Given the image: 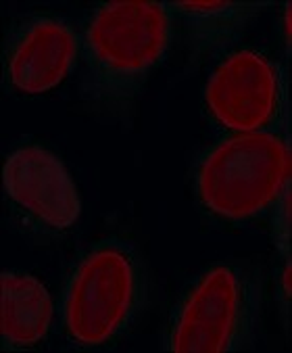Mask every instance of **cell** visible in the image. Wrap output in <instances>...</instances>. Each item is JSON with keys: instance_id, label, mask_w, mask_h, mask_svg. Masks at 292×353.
Wrapping results in <instances>:
<instances>
[{"instance_id": "1", "label": "cell", "mask_w": 292, "mask_h": 353, "mask_svg": "<svg viewBox=\"0 0 292 353\" xmlns=\"http://www.w3.org/2000/svg\"><path fill=\"white\" fill-rule=\"evenodd\" d=\"M82 94L90 111L125 119L167 59L176 28L167 3H98L82 23Z\"/></svg>"}, {"instance_id": "2", "label": "cell", "mask_w": 292, "mask_h": 353, "mask_svg": "<svg viewBox=\"0 0 292 353\" xmlns=\"http://www.w3.org/2000/svg\"><path fill=\"white\" fill-rule=\"evenodd\" d=\"M153 274L140 249L123 236L96 241L73 263L63 297L65 334L82 349L119 343L149 310Z\"/></svg>"}, {"instance_id": "3", "label": "cell", "mask_w": 292, "mask_h": 353, "mask_svg": "<svg viewBox=\"0 0 292 353\" xmlns=\"http://www.w3.org/2000/svg\"><path fill=\"white\" fill-rule=\"evenodd\" d=\"M265 270L257 261L209 265L171 307L161 347L178 353L253 349L265 310Z\"/></svg>"}, {"instance_id": "4", "label": "cell", "mask_w": 292, "mask_h": 353, "mask_svg": "<svg viewBox=\"0 0 292 353\" xmlns=\"http://www.w3.org/2000/svg\"><path fill=\"white\" fill-rule=\"evenodd\" d=\"M290 184V134H226L192 165L202 214L222 224L267 216Z\"/></svg>"}, {"instance_id": "5", "label": "cell", "mask_w": 292, "mask_h": 353, "mask_svg": "<svg viewBox=\"0 0 292 353\" xmlns=\"http://www.w3.org/2000/svg\"><path fill=\"white\" fill-rule=\"evenodd\" d=\"M202 107L226 134H284L290 125L288 67L259 48H234L207 80Z\"/></svg>"}, {"instance_id": "6", "label": "cell", "mask_w": 292, "mask_h": 353, "mask_svg": "<svg viewBox=\"0 0 292 353\" xmlns=\"http://www.w3.org/2000/svg\"><path fill=\"white\" fill-rule=\"evenodd\" d=\"M3 184L9 209L36 239L67 234L82 214V201L63 159L38 143L19 145L5 161Z\"/></svg>"}, {"instance_id": "7", "label": "cell", "mask_w": 292, "mask_h": 353, "mask_svg": "<svg viewBox=\"0 0 292 353\" xmlns=\"http://www.w3.org/2000/svg\"><path fill=\"white\" fill-rule=\"evenodd\" d=\"M82 61V34L50 11L15 17L3 44L5 84L23 94H42L61 84Z\"/></svg>"}, {"instance_id": "8", "label": "cell", "mask_w": 292, "mask_h": 353, "mask_svg": "<svg viewBox=\"0 0 292 353\" xmlns=\"http://www.w3.org/2000/svg\"><path fill=\"white\" fill-rule=\"evenodd\" d=\"M271 5V0H169L176 34L188 52V69L211 57L228 54Z\"/></svg>"}, {"instance_id": "9", "label": "cell", "mask_w": 292, "mask_h": 353, "mask_svg": "<svg viewBox=\"0 0 292 353\" xmlns=\"http://www.w3.org/2000/svg\"><path fill=\"white\" fill-rule=\"evenodd\" d=\"M3 282V349L21 351L36 347L50 330L52 299L38 278L25 272L7 270Z\"/></svg>"}, {"instance_id": "10", "label": "cell", "mask_w": 292, "mask_h": 353, "mask_svg": "<svg viewBox=\"0 0 292 353\" xmlns=\"http://www.w3.org/2000/svg\"><path fill=\"white\" fill-rule=\"evenodd\" d=\"M271 236L278 251L290 261V236H292V211H290V184L284 186L275 205L271 207Z\"/></svg>"}, {"instance_id": "11", "label": "cell", "mask_w": 292, "mask_h": 353, "mask_svg": "<svg viewBox=\"0 0 292 353\" xmlns=\"http://www.w3.org/2000/svg\"><path fill=\"white\" fill-rule=\"evenodd\" d=\"M282 32H284V44L286 48H290V5H284L282 11Z\"/></svg>"}]
</instances>
